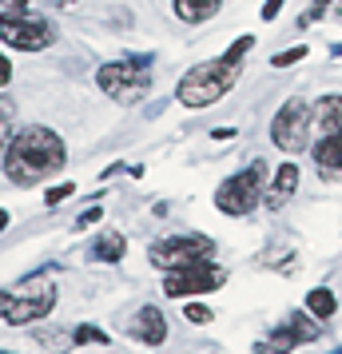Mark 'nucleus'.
<instances>
[{"instance_id":"nucleus-23","label":"nucleus","mask_w":342,"mask_h":354,"mask_svg":"<svg viewBox=\"0 0 342 354\" xmlns=\"http://www.w3.org/2000/svg\"><path fill=\"white\" fill-rule=\"evenodd\" d=\"M326 4H330V0H314V8H310L307 17L298 20V24H303V28H307V24H314V20H323V12H326Z\"/></svg>"},{"instance_id":"nucleus-8","label":"nucleus","mask_w":342,"mask_h":354,"mask_svg":"<svg viewBox=\"0 0 342 354\" xmlns=\"http://www.w3.org/2000/svg\"><path fill=\"white\" fill-rule=\"evenodd\" d=\"M151 263L160 271H183V267H196V263H207L215 255V243L207 235H171V239H160L151 251Z\"/></svg>"},{"instance_id":"nucleus-6","label":"nucleus","mask_w":342,"mask_h":354,"mask_svg":"<svg viewBox=\"0 0 342 354\" xmlns=\"http://www.w3.org/2000/svg\"><path fill=\"white\" fill-rule=\"evenodd\" d=\"M314 120L323 136L310 144V156L323 167V176H339L342 171V96H323L314 104Z\"/></svg>"},{"instance_id":"nucleus-17","label":"nucleus","mask_w":342,"mask_h":354,"mask_svg":"<svg viewBox=\"0 0 342 354\" xmlns=\"http://www.w3.org/2000/svg\"><path fill=\"white\" fill-rule=\"evenodd\" d=\"M72 342H99V346H104V342H112V335H108V330H99V326H76V335H72Z\"/></svg>"},{"instance_id":"nucleus-4","label":"nucleus","mask_w":342,"mask_h":354,"mask_svg":"<svg viewBox=\"0 0 342 354\" xmlns=\"http://www.w3.org/2000/svg\"><path fill=\"white\" fill-rule=\"evenodd\" d=\"M151 64H155V56L151 52H135V56H124V60H108V64H99L96 72V84L99 92L115 104H135V100H144L151 92Z\"/></svg>"},{"instance_id":"nucleus-14","label":"nucleus","mask_w":342,"mask_h":354,"mask_svg":"<svg viewBox=\"0 0 342 354\" xmlns=\"http://www.w3.org/2000/svg\"><path fill=\"white\" fill-rule=\"evenodd\" d=\"M219 4L223 0H175V17L183 24H203V20H211L219 12Z\"/></svg>"},{"instance_id":"nucleus-28","label":"nucleus","mask_w":342,"mask_h":354,"mask_svg":"<svg viewBox=\"0 0 342 354\" xmlns=\"http://www.w3.org/2000/svg\"><path fill=\"white\" fill-rule=\"evenodd\" d=\"M8 223H12V215H8V211L0 207V231H4V227H8Z\"/></svg>"},{"instance_id":"nucleus-20","label":"nucleus","mask_w":342,"mask_h":354,"mask_svg":"<svg viewBox=\"0 0 342 354\" xmlns=\"http://www.w3.org/2000/svg\"><path fill=\"white\" fill-rule=\"evenodd\" d=\"M183 315H187V322H211V306L187 303V306H183Z\"/></svg>"},{"instance_id":"nucleus-22","label":"nucleus","mask_w":342,"mask_h":354,"mask_svg":"<svg viewBox=\"0 0 342 354\" xmlns=\"http://www.w3.org/2000/svg\"><path fill=\"white\" fill-rule=\"evenodd\" d=\"M99 219H104V211H99V207H88V211H84V215H80V219H76V227H80V231H84V227H96Z\"/></svg>"},{"instance_id":"nucleus-10","label":"nucleus","mask_w":342,"mask_h":354,"mask_svg":"<svg viewBox=\"0 0 342 354\" xmlns=\"http://www.w3.org/2000/svg\"><path fill=\"white\" fill-rule=\"evenodd\" d=\"M223 279L227 274L211 267V259L207 263H196V267H183V271H171L163 279V295L167 299H187V295H211L215 287H223Z\"/></svg>"},{"instance_id":"nucleus-19","label":"nucleus","mask_w":342,"mask_h":354,"mask_svg":"<svg viewBox=\"0 0 342 354\" xmlns=\"http://www.w3.org/2000/svg\"><path fill=\"white\" fill-rule=\"evenodd\" d=\"M68 195H76V183H56V187H48L44 203H48V207H56V203H64Z\"/></svg>"},{"instance_id":"nucleus-7","label":"nucleus","mask_w":342,"mask_h":354,"mask_svg":"<svg viewBox=\"0 0 342 354\" xmlns=\"http://www.w3.org/2000/svg\"><path fill=\"white\" fill-rule=\"evenodd\" d=\"M0 40L20 52H44L56 40V24L44 12H0Z\"/></svg>"},{"instance_id":"nucleus-12","label":"nucleus","mask_w":342,"mask_h":354,"mask_svg":"<svg viewBox=\"0 0 342 354\" xmlns=\"http://www.w3.org/2000/svg\"><path fill=\"white\" fill-rule=\"evenodd\" d=\"M294 187H298V167H294V163L275 167V179H271V183H267V192H263V207H267V211L287 207V199L294 195Z\"/></svg>"},{"instance_id":"nucleus-26","label":"nucleus","mask_w":342,"mask_h":354,"mask_svg":"<svg viewBox=\"0 0 342 354\" xmlns=\"http://www.w3.org/2000/svg\"><path fill=\"white\" fill-rule=\"evenodd\" d=\"M0 8H4V12H24L28 0H0Z\"/></svg>"},{"instance_id":"nucleus-21","label":"nucleus","mask_w":342,"mask_h":354,"mask_svg":"<svg viewBox=\"0 0 342 354\" xmlns=\"http://www.w3.org/2000/svg\"><path fill=\"white\" fill-rule=\"evenodd\" d=\"M8 144H12V120L0 112V163H4V151H8Z\"/></svg>"},{"instance_id":"nucleus-27","label":"nucleus","mask_w":342,"mask_h":354,"mask_svg":"<svg viewBox=\"0 0 342 354\" xmlns=\"http://www.w3.org/2000/svg\"><path fill=\"white\" fill-rule=\"evenodd\" d=\"M231 136H235L231 128H215V131H211V140H231Z\"/></svg>"},{"instance_id":"nucleus-32","label":"nucleus","mask_w":342,"mask_h":354,"mask_svg":"<svg viewBox=\"0 0 342 354\" xmlns=\"http://www.w3.org/2000/svg\"><path fill=\"white\" fill-rule=\"evenodd\" d=\"M334 354H342V351H334Z\"/></svg>"},{"instance_id":"nucleus-25","label":"nucleus","mask_w":342,"mask_h":354,"mask_svg":"<svg viewBox=\"0 0 342 354\" xmlns=\"http://www.w3.org/2000/svg\"><path fill=\"white\" fill-rule=\"evenodd\" d=\"M278 8H283V0H267L259 17H263V20H275V17H278Z\"/></svg>"},{"instance_id":"nucleus-29","label":"nucleus","mask_w":342,"mask_h":354,"mask_svg":"<svg viewBox=\"0 0 342 354\" xmlns=\"http://www.w3.org/2000/svg\"><path fill=\"white\" fill-rule=\"evenodd\" d=\"M330 52H334V56H342V44H334V48H330Z\"/></svg>"},{"instance_id":"nucleus-30","label":"nucleus","mask_w":342,"mask_h":354,"mask_svg":"<svg viewBox=\"0 0 342 354\" xmlns=\"http://www.w3.org/2000/svg\"><path fill=\"white\" fill-rule=\"evenodd\" d=\"M4 108H8V100H4V96H0V112H4Z\"/></svg>"},{"instance_id":"nucleus-18","label":"nucleus","mask_w":342,"mask_h":354,"mask_svg":"<svg viewBox=\"0 0 342 354\" xmlns=\"http://www.w3.org/2000/svg\"><path fill=\"white\" fill-rule=\"evenodd\" d=\"M303 56H307V44H298V48H287V52H278V56L271 60V64H275V68H291V64H298Z\"/></svg>"},{"instance_id":"nucleus-11","label":"nucleus","mask_w":342,"mask_h":354,"mask_svg":"<svg viewBox=\"0 0 342 354\" xmlns=\"http://www.w3.org/2000/svg\"><path fill=\"white\" fill-rule=\"evenodd\" d=\"M319 335H323L319 322L307 319V310H294V315H287L283 326H275V335H271V351L275 354H291L298 342H314Z\"/></svg>"},{"instance_id":"nucleus-31","label":"nucleus","mask_w":342,"mask_h":354,"mask_svg":"<svg viewBox=\"0 0 342 354\" xmlns=\"http://www.w3.org/2000/svg\"><path fill=\"white\" fill-rule=\"evenodd\" d=\"M0 354H8V351H0Z\"/></svg>"},{"instance_id":"nucleus-24","label":"nucleus","mask_w":342,"mask_h":354,"mask_svg":"<svg viewBox=\"0 0 342 354\" xmlns=\"http://www.w3.org/2000/svg\"><path fill=\"white\" fill-rule=\"evenodd\" d=\"M8 80H12V64H8V56L0 52V88H8Z\"/></svg>"},{"instance_id":"nucleus-16","label":"nucleus","mask_w":342,"mask_h":354,"mask_svg":"<svg viewBox=\"0 0 342 354\" xmlns=\"http://www.w3.org/2000/svg\"><path fill=\"white\" fill-rule=\"evenodd\" d=\"M307 310L314 315L319 322L326 319H334V310H339V299H334V290H326V287H314L307 295Z\"/></svg>"},{"instance_id":"nucleus-5","label":"nucleus","mask_w":342,"mask_h":354,"mask_svg":"<svg viewBox=\"0 0 342 354\" xmlns=\"http://www.w3.org/2000/svg\"><path fill=\"white\" fill-rule=\"evenodd\" d=\"M263 192H267V163L255 160L247 171L239 176H227L219 183V192H215V207L231 215V219H243L251 211L263 203Z\"/></svg>"},{"instance_id":"nucleus-1","label":"nucleus","mask_w":342,"mask_h":354,"mask_svg":"<svg viewBox=\"0 0 342 354\" xmlns=\"http://www.w3.org/2000/svg\"><path fill=\"white\" fill-rule=\"evenodd\" d=\"M68 160V147L60 131L44 128V124H28V128L12 131V144L4 151V176L17 187H36L48 176H56Z\"/></svg>"},{"instance_id":"nucleus-9","label":"nucleus","mask_w":342,"mask_h":354,"mask_svg":"<svg viewBox=\"0 0 342 354\" xmlns=\"http://www.w3.org/2000/svg\"><path fill=\"white\" fill-rule=\"evenodd\" d=\"M310 124H314V104L307 100H287L283 104V112L275 115V124H271V140H275L283 151H307V140H310Z\"/></svg>"},{"instance_id":"nucleus-13","label":"nucleus","mask_w":342,"mask_h":354,"mask_svg":"<svg viewBox=\"0 0 342 354\" xmlns=\"http://www.w3.org/2000/svg\"><path fill=\"white\" fill-rule=\"evenodd\" d=\"M131 335L147 342V346H160L163 338H167V319H163L160 306H140L135 310V319H131Z\"/></svg>"},{"instance_id":"nucleus-2","label":"nucleus","mask_w":342,"mask_h":354,"mask_svg":"<svg viewBox=\"0 0 342 354\" xmlns=\"http://www.w3.org/2000/svg\"><path fill=\"white\" fill-rule=\"evenodd\" d=\"M251 48H255V36H239L219 60H203V64H196L180 80L175 100H180L183 108H211V104H219V100L235 88V80H239L243 60H247V52Z\"/></svg>"},{"instance_id":"nucleus-3","label":"nucleus","mask_w":342,"mask_h":354,"mask_svg":"<svg viewBox=\"0 0 342 354\" xmlns=\"http://www.w3.org/2000/svg\"><path fill=\"white\" fill-rule=\"evenodd\" d=\"M52 306H56V283L44 271L20 279L17 287L0 290V319L8 322V326L40 322L44 315H52Z\"/></svg>"},{"instance_id":"nucleus-15","label":"nucleus","mask_w":342,"mask_h":354,"mask_svg":"<svg viewBox=\"0 0 342 354\" xmlns=\"http://www.w3.org/2000/svg\"><path fill=\"white\" fill-rule=\"evenodd\" d=\"M124 251H128V239H124V235H99V239L92 243V259H96V263H120Z\"/></svg>"}]
</instances>
